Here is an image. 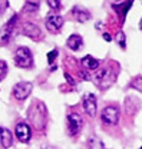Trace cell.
<instances>
[{
	"label": "cell",
	"mask_w": 142,
	"mask_h": 149,
	"mask_svg": "<svg viewBox=\"0 0 142 149\" xmlns=\"http://www.w3.org/2000/svg\"><path fill=\"white\" fill-rule=\"evenodd\" d=\"M16 20H17V16H13V17L1 27V30H0V43L4 45L6 42H9V39H10L12 33H13V27H15Z\"/></svg>",
	"instance_id": "9"
},
{
	"label": "cell",
	"mask_w": 142,
	"mask_h": 149,
	"mask_svg": "<svg viewBox=\"0 0 142 149\" xmlns=\"http://www.w3.org/2000/svg\"><path fill=\"white\" fill-rule=\"evenodd\" d=\"M63 26V17L59 15H50L46 19V29L50 33H57Z\"/></svg>",
	"instance_id": "8"
},
{
	"label": "cell",
	"mask_w": 142,
	"mask_h": 149,
	"mask_svg": "<svg viewBox=\"0 0 142 149\" xmlns=\"http://www.w3.org/2000/svg\"><path fill=\"white\" fill-rule=\"evenodd\" d=\"M131 4H132V1H129V3H126V4H122V10H121V13H119V16H121V17H125V13H126V10L129 9V6H131ZM112 7H113L115 10H119V6H118V4H113Z\"/></svg>",
	"instance_id": "18"
},
{
	"label": "cell",
	"mask_w": 142,
	"mask_h": 149,
	"mask_svg": "<svg viewBox=\"0 0 142 149\" xmlns=\"http://www.w3.org/2000/svg\"><path fill=\"white\" fill-rule=\"evenodd\" d=\"M80 63H82V66H83L85 69H88V70H95V69L99 68V60L95 59V57H92V56H85V57L80 60Z\"/></svg>",
	"instance_id": "13"
},
{
	"label": "cell",
	"mask_w": 142,
	"mask_h": 149,
	"mask_svg": "<svg viewBox=\"0 0 142 149\" xmlns=\"http://www.w3.org/2000/svg\"><path fill=\"white\" fill-rule=\"evenodd\" d=\"M12 142H13V136H12V132L6 128H0V143L4 149L10 148L12 146Z\"/></svg>",
	"instance_id": "12"
},
{
	"label": "cell",
	"mask_w": 142,
	"mask_h": 149,
	"mask_svg": "<svg viewBox=\"0 0 142 149\" xmlns=\"http://www.w3.org/2000/svg\"><path fill=\"white\" fill-rule=\"evenodd\" d=\"M72 12H73V15L76 16V19H79L80 22H86V20L90 17V13H89L86 9H83L82 6H75Z\"/></svg>",
	"instance_id": "14"
},
{
	"label": "cell",
	"mask_w": 142,
	"mask_h": 149,
	"mask_svg": "<svg viewBox=\"0 0 142 149\" xmlns=\"http://www.w3.org/2000/svg\"><path fill=\"white\" fill-rule=\"evenodd\" d=\"M32 89H33V85L30 82H20L13 88V96L17 100H24L32 93Z\"/></svg>",
	"instance_id": "5"
},
{
	"label": "cell",
	"mask_w": 142,
	"mask_h": 149,
	"mask_svg": "<svg viewBox=\"0 0 142 149\" xmlns=\"http://www.w3.org/2000/svg\"><path fill=\"white\" fill-rule=\"evenodd\" d=\"M139 27H141V29H142V20H141V24H139Z\"/></svg>",
	"instance_id": "26"
},
{
	"label": "cell",
	"mask_w": 142,
	"mask_h": 149,
	"mask_svg": "<svg viewBox=\"0 0 142 149\" xmlns=\"http://www.w3.org/2000/svg\"><path fill=\"white\" fill-rule=\"evenodd\" d=\"M116 42L119 43V46L122 47V49H125V36H124V32H118V36H116Z\"/></svg>",
	"instance_id": "19"
},
{
	"label": "cell",
	"mask_w": 142,
	"mask_h": 149,
	"mask_svg": "<svg viewBox=\"0 0 142 149\" xmlns=\"http://www.w3.org/2000/svg\"><path fill=\"white\" fill-rule=\"evenodd\" d=\"M23 35L29 36L30 39H33V40H37V39L42 37V32L33 23H24L23 24Z\"/></svg>",
	"instance_id": "11"
},
{
	"label": "cell",
	"mask_w": 142,
	"mask_h": 149,
	"mask_svg": "<svg viewBox=\"0 0 142 149\" xmlns=\"http://www.w3.org/2000/svg\"><path fill=\"white\" fill-rule=\"evenodd\" d=\"M15 63L19 68H32L33 66V55L27 47H19L15 52Z\"/></svg>",
	"instance_id": "3"
},
{
	"label": "cell",
	"mask_w": 142,
	"mask_h": 149,
	"mask_svg": "<svg viewBox=\"0 0 142 149\" xmlns=\"http://www.w3.org/2000/svg\"><path fill=\"white\" fill-rule=\"evenodd\" d=\"M65 77H66V80H69L71 83H73V79H72V77H71V76H69V74H68V73L65 74Z\"/></svg>",
	"instance_id": "25"
},
{
	"label": "cell",
	"mask_w": 142,
	"mask_h": 149,
	"mask_svg": "<svg viewBox=\"0 0 142 149\" xmlns=\"http://www.w3.org/2000/svg\"><path fill=\"white\" fill-rule=\"evenodd\" d=\"M83 109L89 116H95L96 113V97L92 93H86L83 96Z\"/></svg>",
	"instance_id": "10"
},
{
	"label": "cell",
	"mask_w": 142,
	"mask_h": 149,
	"mask_svg": "<svg viewBox=\"0 0 142 149\" xmlns=\"http://www.w3.org/2000/svg\"><path fill=\"white\" fill-rule=\"evenodd\" d=\"M9 6V1H0V13H3Z\"/></svg>",
	"instance_id": "23"
},
{
	"label": "cell",
	"mask_w": 142,
	"mask_h": 149,
	"mask_svg": "<svg viewBox=\"0 0 142 149\" xmlns=\"http://www.w3.org/2000/svg\"><path fill=\"white\" fill-rule=\"evenodd\" d=\"M141 149H142V146H141Z\"/></svg>",
	"instance_id": "27"
},
{
	"label": "cell",
	"mask_w": 142,
	"mask_h": 149,
	"mask_svg": "<svg viewBox=\"0 0 142 149\" xmlns=\"http://www.w3.org/2000/svg\"><path fill=\"white\" fill-rule=\"evenodd\" d=\"M15 133H16V136H17L19 141H20V142H23V143L29 142V141H30V138H32L30 128H29V125H27V123H24V122H19L17 125H16V128H15Z\"/></svg>",
	"instance_id": "7"
},
{
	"label": "cell",
	"mask_w": 142,
	"mask_h": 149,
	"mask_svg": "<svg viewBox=\"0 0 142 149\" xmlns=\"http://www.w3.org/2000/svg\"><path fill=\"white\" fill-rule=\"evenodd\" d=\"M82 125H83V122H82L80 115L71 113L68 116V128H69V133H71L72 136H75V135L79 133V130L82 129Z\"/></svg>",
	"instance_id": "6"
},
{
	"label": "cell",
	"mask_w": 142,
	"mask_h": 149,
	"mask_svg": "<svg viewBox=\"0 0 142 149\" xmlns=\"http://www.w3.org/2000/svg\"><path fill=\"white\" fill-rule=\"evenodd\" d=\"M46 3H48V4H49V6H50L52 9H56V10H59V9L62 7V6H60V1H55V0H48Z\"/></svg>",
	"instance_id": "21"
},
{
	"label": "cell",
	"mask_w": 142,
	"mask_h": 149,
	"mask_svg": "<svg viewBox=\"0 0 142 149\" xmlns=\"http://www.w3.org/2000/svg\"><path fill=\"white\" fill-rule=\"evenodd\" d=\"M57 56V50H52L49 55H48V60H49V63H53V59Z\"/></svg>",
	"instance_id": "22"
},
{
	"label": "cell",
	"mask_w": 142,
	"mask_h": 149,
	"mask_svg": "<svg viewBox=\"0 0 142 149\" xmlns=\"http://www.w3.org/2000/svg\"><path fill=\"white\" fill-rule=\"evenodd\" d=\"M37 9H39L37 1H26V4H24V12H35Z\"/></svg>",
	"instance_id": "16"
},
{
	"label": "cell",
	"mask_w": 142,
	"mask_h": 149,
	"mask_svg": "<svg viewBox=\"0 0 142 149\" xmlns=\"http://www.w3.org/2000/svg\"><path fill=\"white\" fill-rule=\"evenodd\" d=\"M66 45H68V47L72 49V50H78V49L82 47V37L79 36V35H72V36L68 39Z\"/></svg>",
	"instance_id": "15"
},
{
	"label": "cell",
	"mask_w": 142,
	"mask_h": 149,
	"mask_svg": "<svg viewBox=\"0 0 142 149\" xmlns=\"http://www.w3.org/2000/svg\"><path fill=\"white\" fill-rule=\"evenodd\" d=\"M104 37H105V40H106V42H111V40H112V37L109 36L108 33H104Z\"/></svg>",
	"instance_id": "24"
},
{
	"label": "cell",
	"mask_w": 142,
	"mask_h": 149,
	"mask_svg": "<svg viewBox=\"0 0 142 149\" xmlns=\"http://www.w3.org/2000/svg\"><path fill=\"white\" fill-rule=\"evenodd\" d=\"M7 74V63L4 60H0V82L6 77Z\"/></svg>",
	"instance_id": "17"
},
{
	"label": "cell",
	"mask_w": 142,
	"mask_h": 149,
	"mask_svg": "<svg viewBox=\"0 0 142 149\" xmlns=\"http://www.w3.org/2000/svg\"><path fill=\"white\" fill-rule=\"evenodd\" d=\"M101 119L106 125H116L118 120H119V111H118V108L116 106H106L102 111Z\"/></svg>",
	"instance_id": "4"
},
{
	"label": "cell",
	"mask_w": 142,
	"mask_h": 149,
	"mask_svg": "<svg viewBox=\"0 0 142 149\" xmlns=\"http://www.w3.org/2000/svg\"><path fill=\"white\" fill-rule=\"evenodd\" d=\"M132 88H135L136 91L142 92V77H136V79L132 82Z\"/></svg>",
	"instance_id": "20"
},
{
	"label": "cell",
	"mask_w": 142,
	"mask_h": 149,
	"mask_svg": "<svg viewBox=\"0 0 142 149\" xmlns=\"http://www.w3.org/2000/svg\"><path fill=\"white\" fill-rule=\"evenodd\" d=\"M27 116L36 129H43L46 125V106L42 102H35L30 106Z\"/></svg>",
	"instance_id": "1"
},
{
	"label": "cell",
	"mask_w": 142,
	"mask_h": 149,
	"mask_svg": "<svg viewBox=\"0 0 142 149\" xmlns=\"http://www.w3.org/2000/svg\"><path fill=\"white\" fill-rule=\"evenodd\" d=\"M92 79L101 89H106L115 82V73L111 68H104L102 70H99L93 74Z\"/></svg>",
	"instance_id": "2"
}]
</instances>
